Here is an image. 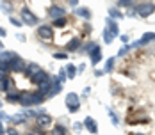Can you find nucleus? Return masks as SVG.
<instances>
[{"mask_svg":"<svg viewBox=\"0 0 155 135\" xmlns=\"http://www.w3.org/2000/svg\"><path fill=\"white\" fill-rule=\"evenodd\" d=\"M45 96L41 92H20V105L23 107H34V105H39L43 103Z\"/></svg>","mask_w":155,"mask_h":135,"instance_id":"nucleus-1","label":"nucleus"},{"mask_svg":"<svg viewBox=\"0 0 155 135\" xmlns=\"http://www.w3.org/2000/svg\"><path fill=\"white\" fill-rule=\"evenodd\" d=\"M107 29L104 30V41L110 45L112 41H114V37H118L120 36V29H118V25H116V21L112 20V18H107Z\"/></svg>","mask_w":155,"mask_h":135,"instance_id":"nucleus-2","label":"nucleus"},{"mask_svg":"<svg viewBox=\"0 0 155 135\" xmlns=\"http://www.w3.org/2000/svg\"><path fill=\"white\" fill-rule=\"evenodd\" d=\"M86 52L89 53V57H91V62H93L94 66L102 60V50H100V46L94 45V43H89V45H86Z\"/></svg>","mask_w":155,"mask_h":135,"instance_id":"nucleus-3","label":"nucleus"},{"mask_svg":"<svg viewBox=\"0 0 155 135\" xmlns=\"http://www.w3.org/2000/svg\"><path fill=\"white\" fill-rule=\"evenodd\" d=\"M64 103H66V108H68L70 112H77L78 108H80V101H78V96L75 92H68Z\"/></svg>","mask_w":155,"mask_h":135,"instance_id":"nucleus-4","label":"nucleus"},{"mask_svg":"<svg viewBox=\"0 0 155 135\" xmlns=\"http://www.w3.org/2000/svg\"><path fill=\"white\" fill-rule=\"evenodd\" d=\"M137 13H139V16H143V18H148L150 14L155 13V4L153 2H144V4H141L139 7H137Z\"/></svg>","mask_w":155,"mask_h":135,"instance_id":"nucleus-5","label":"nucleus"},{"mask_svg":"<svg viewBox=\"0 0 155 135\" xmlns=\"http://www.w3.org/2000/svg\"><path fill=\"white\" fill-rule=\"evenodd\" d=\"M21 18H23V20H21V23H25V25H38V21H39V20L32 14L27 7H23V9H21Z\"/></svg>","mask_w":155,"mask_h":135,"instance_id":"nucleus-6","label":"nucleus"},{"mask_svg":"<svg viewBox=\"0 0 155 135\" xmlns=\"http://www.w3.org/2000/svg\"><path fill=\"white\" fill-rule=\"evenodd\" d=\"M152 41H155V32H146L139 41H136V43L132 45V48H136V46H144V45H148V43H152Z\"/></svg>","mask_w":155,"mask_h":135,"instance_id":"nucleus-7","label":"nucleus"},{"mask_svg":"<svg viewBox=\"0 0 155 135\" xmlns=\"http://www.w3.org/2000/svg\"><path fill=\"white\" fill-rule=\"evenodd\" d=\"M38 36H39L41 39H45V41H50V39L54 37V32H52V29H50L48 25H41V27L38 29Z\"/></svg>","mask_w":155,"mask_h":135,"instance_id":"nucleus-8","label":"nucleus"},{"mask_svg":"<svg viewBox=\"0 0 155 135\" xmlns=\"http://www.w3.org/2000/svg\"><path fill=\"white\" fill-rule=\"evenodd\" d=\"M64 14H66V13H64V9H62V7H57V5H52V7L48 9V16H50V18H54V21L64 18Z\"/></svg>","mask_w":155,"mask_h":135,"instance_id":"nucleus-9","label":"nucleus"},{"mask_svg":"<svg viewBox=\"0 0 155 135\" xmlns=\"http://www.w3.org/2000/svg\"><path fill=\"white\" fill-rule=\"evenodd\" d=\"M25 62L20 59V57H15V59L9 62V69H13V71H25Z\"/></svg>","mask_w":155,"mask_h":135,"instance_id":"nucleus-10","label":"nucleus"},{"mask_svg":"<svg viewBox=\"0 0 155 135\" xmlns=\"http://www.w3.org/2000/svg\"><path fill=\"white\" fill-rule=\"evenodd\" d=\"M84 126H86V130L89 132V133H98V124H96V121L93 119V117H86L84 119Z\"/></svg>","mask_w":155,"mask_h":135,"instance_id":"nucleus-11","label":"nucleus"},{"mask_svg":"<svg viewBox=\"0 0 155 135\" xmlns=\"http://www.w3.org/2000/svg\"><path fill=\"white\" fill-rule=\"evenodd\" d=\"M39 71H43V69H41L38 64H29V66L25 68V73H27V75H31V78H32V76H36Z\"/></svg>","mask_w":155,"mask_h":135,"instance_id":"nucleus-12","label":"nucleus"},{"mask_svg":"<svg viewBox=\"0 0 155 135\" xmlns=\"http://www.w3.org/2000/svg\"><path fill=\"white\" fill-rule=\"evenodd\" d=\"M50 123H52V117H50V116H47V114H38V124H39V126L45 128Z\"/></svg>","mask_w":155,"mask_h":135,"instance_id":"nucleus-13","label":"nucleus"},{"mask_svg":"<svg viewBox=\"0 0 155 135\" xmlns=\"http://www.w3.org/2000/svg\"><path fill=\"white\" fill-rule=\"evenodd\" d=\"M16 55L13 53V52H2L0 53V62H5V64H9L11 60L15 59Z\"/></svg>","mask_w":155,"mask_h":135,"instance_id":"nucleus-14","label":"nucleus"},{"mask_svg":"<svg viewBox=\"0 0 155 135\" xmlns=\"http://www.w3.org/2000/svg\"><path fill=\"white\" fill-rule=\"evenodd\" d=\"M15 87V84H13V80H9V78H4V82H2V85H0V89L5 91V92H11Z\"/></svg>","mask_w":155,"mask_h":135,"instance_id":"nucleus-15","label":"nucleus"},{"mask_svg":"<svg viewBox=\"0 0 155 135\" xmlns=\"http://www.w3.org/2000/svg\"><path fill=\"white\" fill-rule=\"evenodd\" d=\"M61 89H62V84H59L57 80L52 82V89H50V92H48V96H55V94H59Z\"/></svg>","mask_w":155,"mask_h":135,"instance_id":"nucleus-16","label":"nucleus"},{"mask_svg":"<svg viewBox=\"0 0 155 135\" xmlns=\"http://www.w3.org/2000/svg\"><path fill=\"white\" fill-rule=\"evenodd\" d=\"M64 71H66V76H68V78H75V75H77V68H75L73 64H68V66L64 68Z\"/></svg>","mask_w":155,"mask_h":135,"instance_id":"nucleus-17","label":"nucleus"},{"mask_svg":"<svg viewBox=\"0 0 155 135\" xmlns=\"http://www.w3.org/2000/svg\"><path fill=\"white\" fill-rule=\"evenodd\" d=\"M78 45H80V39H78V37H73V39H71V41L68 43L66 50H68V52H75V50L78 48Z\"/></svg>","mask_w":155,"mask_h":135,"instance_id":"nucleus-18","label":"nucleus"},{"mask_svg":"<svg viewBox=\"0 0 155 135\" xmlns=\"http://www.w3.org/2000/svg\"><path fill=\"white\" fill-rule=\"evenodd\" d=\"M47 78H48V75L45 73V71H39V73H38L36 76H32V82H36V84L39 85V84H41V82H45Z\"/></svg>","mask_w":155,"mask_h":135,"instance_id":"nucleus-19","label":"nucleus"},{"mask_svg":"<svg viewBox=\"0 0 155 135\" xmlns=\"http://www.w3.org/2000/svg\"><path fill=\"white\" fill-rule=\"evenodd\" d=\"M9 103H18L20 101V92H7V98H5Z\"/></svg>","mask_w":155,"mask_h":135,"instance_id":"nucleus-20","label":"nucleus"},{"mask_svg":"<svg viewBox=\"0 0 155 135\" xmlns=\"http://www.w3.org/2000/svg\"><path fill=\"white\" fill-rule=\"evenodd\" d=\"M9 121H11L13 124H21V123H25V116H23V114H16L13 117H9Z\"/></svg>","mask_w":155,"mask_h":135,"instance_id":"nucleus-21","label":"nucleus"},{"mask_svg":"<svg viewBox=\"0 0 155 135\" xmlns=\"http://www.w3.org/2000/svg\"><path fill=\"white\" fill-rule=\"evenodd\" d=\"M77 14L87 20V18H91V11H89V9H86V7H78V9H77Z\"/></svg>","mask_w":155,"mask_h":135,"instance_id":"nucleus-22","label":"nucleus"},{"mask_svg":"<svg viewBox=\"0 0 155 135\" xmlns=\"http://www.w3.org/2000/svg\"><path fill=\"white\" fill-rule=\"evenodd\" d=\"M112 68H114V57L107 59V62H105V68H104V73H110V71H112Z\"/></svg>","mask_w":155,"mask_h":135,"instance_id":"nucleus-23","label":"nucleus"},{"mask_svg":"<svg viewBox=\"0 0 155 135\" xmlns=\"http://www.w3.org/2000/svg\"><path fill=\"white\" fill-rule=\"evenodd\" d=\"M0 9H2L4 13H11V2H2V4H0Z\"/></svg>","mask_w":155,"mask_h":135,"instance_id":"nucleus-24","label":"nucleus"},{"mask_svg":"<svg viewBox=\"0 0 155 135\" xmlns=\"http://www.w3.org/2000/svg\"><path fill=\"white\" fill-rule=\"evenodd\" d=\"M116 4H118L120 7H130L134 2H132V0H120V2H116Z\"/></svg>","mask_w":155,"mask_h":135,"instance_id":"nucleus-25","label":"nucleus"},{"mask_svg":"<svg viewBox=\"0 0 155 135\" xmlns=\"http://www.w3.org/2000/svg\"><path fill=\"white\" fill-rule=\"evenodd\" d=\"M109 14L114 16V18H121V16H123L120 11H118V9H114V7H110V9H109Z\"/></svg>","mask_w":155,"mask_h":135,"instance_id":"nucleus-26","label":"nucleus"},{"mask_svg":"<svg viewBox=\"0 0 155 135\" xmlns=\"http://www.w3.org/2000/svg\"><path fill=\"white\" fill-rule=\"evenodd\" d=\"M64 80H66V71H64V68H62L61 71H59V80H57V82H59V84H62Z\"/></svg>","mask_w":155,"mask_h":135,"instance_id":"nucleus-27","label":"nucleus"},{"mask_svg":"<svg viewBox=\"0 0 155 135\" xmlns=\"http://www.w3.org/2000/svg\"><path fill=\"white\" fill-rule=\"evenodd\" d=\"M54 135H64V128L62 126H55L54 128Z\"/></svg>","mask_w":155,"mask_h":135,"instance_id":"nucleus-28","label":"nucleus"},{"mask_svg":"<svg viewBox=\"0 0 155 135\" xmlns=\"http://www.w3.org/2000/svg\"><path fill=\"white\" fill-rule=\"evenodd\" d=\"M64 23H66V20H64V18H61V20H55V21H54V25H55V27H62Z\"/></svg>","mask_w":155,"mask_h":135,"instance_id":"nucleus-29","label":"nucleus"},{"mask_svg":"<svg viewBox=\"0 0 155 135\" xmlns=\"http://www.w3.org/2000/svg\"><path fill=\"white\" fill-rule=\"evenodd\" d=\"M109 114H110V123H112V124H118V123H120V121H118V117H116L110 110H109Z\"/></svg>","mask_w":155,"mask_h":135,"instance_id":"nucleus-30","label":"nucleus"},{"mask_svg":"<svg viewBox=\"0 0 155 135\" xmlns=\"http://www.w3.org/2000/svg\"><path fill=\"white\" fill-rule=\"evenodd\" d=\"M128 50H132V45H128V46H125V48H121V50H120V55H125Z\"/></svg>","mask_w":155,"mask_h":135,"instance_id":"nucleus-31","label":"nucleus"},{"mask_svg":"<svg viewBox=\"0 0 155 135\" xmlns=\"http://www.w3.org/2000/svg\"><path fill=\"white\" fill-rule=\"evenodd\" d=\"M73 130H75V132H80V130H82V124H80V123H75V124H73Z\"/></svg>","mask_w":155,"mask_h":135,"instance_id":"nucleus-32","label":"nucleus"},{"mask_svg":"<svg viewBox=\"0 0 155 135\" xmlns=\"http://www.w3.org/2000/svg\"><path fill=\"white\" fill-rule=\"evenodd\" d=\"M11 23L16 25V27H20V25H21V21H20V20H15V18H11Z\"/></svg>","mask_w":155,"mask_h":135,"instance_id":"nucleus-33","label":"nucleus"},{"mask_svg":"<svg viewBox=\"0 0 155 135\" xmlns=\"http://www.w3.org/2000/svg\"><path fill=\"white\" fill-rule=\"evenodd\" d=\"M7 133H9V135H20V133L15 130V128H9V130H7Z\"/></svg>","mask_w":155,"mask_h":135,"instance_id":"nucleus-34","label":"nucleus"},{"mask_svg":"<svg viewBox=\"0 0 155 135\" xmlns=\"http://www.w3.org/2000/svg\"><path fill=\"white\" fill-rule=\"evenodd\" d=\"M54 57H55V59H66V53H55Z\"/></svg>","mask_w":155,"mask_h":135,"instance_id":"nucleus-35","label":"nucleus"},{"mask_svg":"<svg viewBox=\"0 0 155 135\" xmlns=\"http://www.w3.org/2000/svg\"><path fill=\"white\" fill-rule=\"evenodd\" d=\"M5 34H7V32H5V29H4V27H0V37H4Z\"/></svg>","mask_w":155,"mask_h":135,"instance_id":"nucleus-36","label":"nucleus"},{"mask_svg":"<svg viewBox=\"0 0 155 135\" xmlns=\"http://www.w3.org/2000/svg\"><path fill=\"white\" fill-rule=\"evenodd\" d=\"M84 69H86V64H80V66L77 68V71H84Z\"/></svg>","mask_w":155,"mask_h":135,"instance_id":"nucleus-37","label":"nucleus"},{"mask_svg":"<svg viewBox=\"0 0 155 135\" xmlns=\"http://www.w3.org/2000/svg\"><path fill=\"white\" fill-rule=\"evenodd\" d=\"M68 4H70V5H73V7H75V5H78V0H71V2H68Z\"/></svg>","mask_w":155,"mask_h":135,"instance_id":"nucleus-38","label":"nucleus"},{"mask_svg":"<svg viewBox=\"0 0 155 135\" xmlns=\"http://www.w3.org/2000/svg\"><path fill=\"white\" fill-rule=\"evenodd\" d=\"M94 75H96V76H102V75H104V71H102V69H96V71H94Z\"/></svg>","mask_w":155,"mask_h":135,"instance_id":"nucleus-39","label":"nucleus"},{"mask_svg":"<svg viewBox=\"0 0 155 135\" xmlns=\"http://www.w3.org/2000/svg\"><path fill=\"white\" fill-rule=\"evenodd\" d=\"M5 133V130H4V128H2V124H0V135H4Z\"/></svg>","mask_w":155,"mask_h":135,"instance_id":"nucleus-40","label":"nucleus"},{"mask_svg":"<svg viewBox=\"0 0 155 135\" xmlns=\"http://www.w3.org/2000/svg\"><path fill=\"white\" fill-rule=\"evenodd\" d=\"M2 50H4V43H2V41H0V52H2Z\"/></svg>","mask_w":155,"mask_h":135,"instance_id":"nucleus-41","label":"nucleus"},{"mask_svg":"<svg viewBox=\"0 0 155 135\" xmlns=\"http://www.w3.org/2000/svg\"><path fill=\"white\" fill-rule=\"evenodd\" d=\"M2 105H4V103H2V101H0V110H2Z\"/></svg>","mask_w":155,"mask_h":135,"instance_id":"nucleus-42","label":"nucleus"},{"mask_svg":"<svg viewBox=\"0 0 155 135\" xmlns=\"http://www.w3.org/2000/svg\"><path fill=\"white\" fill-rule=\"evenodd\" d=\"M27 135H36V133H27Z\"/></svg>","mask_w":155,"mask_h":135,"instance_id":"nucleus-43","label":"nucleus"},{"mask_svg":"<svg viewBox=\"0 0 155 135\" xmlns=\"http://www.w3.org/2000/svg\"><path fill=\"white\" fill-rule=\"evenodd\" d=\"M134 135H143V133H134Z\"/></svg>","mask_w":155,"mask_h":135,"instance_id":"nucleus-44","label":"nucleus"}]
</instances>
